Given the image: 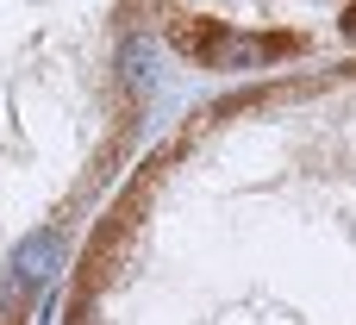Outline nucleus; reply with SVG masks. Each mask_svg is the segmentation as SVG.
I'll return each mask as SVG.
<instances>
[{
  "label": "nucleus",
  "mask_w": 356,
  "mask_h": 325,
  "mask_svg": "<svg viewBox=\"0 0 356 325\" xmlns=\"http://www.w3.org/2000/svg\"><path fill=\"white\" fill-rule=\"evenodd\" d=\"M344 38H356V0L344 6Z\"/></svg>",
  "instance_id": "20e7f679"
},
{
  "label": "nucleus",
  "mask_w": 356,
  "mask_h": 325,
  "mask_svg": "<svg viewBox=\"0 0 356 325\" xmlns=\"http://www.w3.org/2000/svg\"><path fill=\"white\" fill-rule=\"evenodd\" d=\"M181 50H194L207 69H257L282 44H263V38H244V31H194V25H181Z\"/></svg>",
  "instance_id": "f03ea898"
},
{
  "label": "nucleus",
  "mask_w": 356,
  "mask_h": 325,
  "mask_svg": "<svg viewBox=\"0 0 356 325\" xmlns=\"http://www.w3.org/2000/svg\"><path fill=\"white\" fill-rule=\"evenodd\" d=\"M119 69H125V88H131V94H144V88H150V38H144V31H131V38H125Z\"/></svg>",
  "instance_id": "7ed1b4c3"
},
{
  "label": "nucleus",
  "mask_w": 356,
  "mask_h": 325,
  "mask_svg": "<svg viewBox=\"0 0 356 325\" xmlns=\"http://www.w3.org/2000/svg\"><path fill=\"white\" fill-rule=\"evenodd\" d=\"M56 263H63V238H56L50 225L25 232V238L13 244V257H6V307L31 301V294H38V288L56 276Z\"/></svg>",
  "instance_id": "f257e3e1"
}]
</instances>
